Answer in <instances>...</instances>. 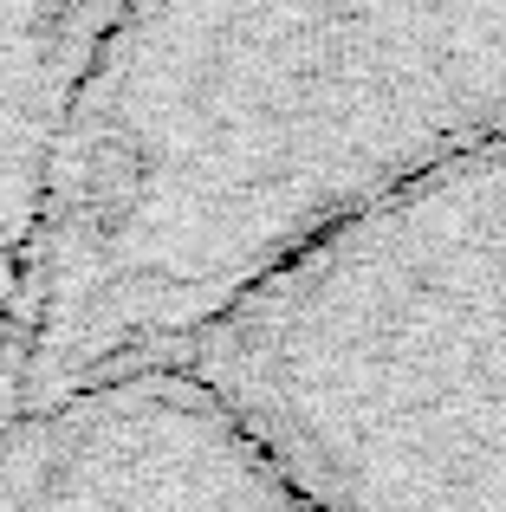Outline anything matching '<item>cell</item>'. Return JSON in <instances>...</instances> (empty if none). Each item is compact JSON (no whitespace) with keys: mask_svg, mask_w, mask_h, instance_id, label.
<instances>
[{"mask_svg":"<svg viewBox=\"0 0 506 512\" xmlns=\"http://www.w3.org/2000/svg\"><path fill=\"white\" fill-rule=\"evenodd\" d=\"M506 137V0H124L59 117L13 415L169 363Z\"/></svg>","mask_w":506,"mask_h":512,"instance_id":"cell-1","label":"cell"},{"mask_svg":"<svg viewBox=\"0 0 506 512\" xmlns=\"http://www.w3.org/2000/svg\"><path fill=\"white\" fill-rule=\"evenodd\" d=\"M169 363L318 512H506V137L292 260Z\"/></svg>","mask_w":506,"mask_h":512,"instance_id":"cell-2","label":"cell"},{"mask_svg":"<svg viewBox=\"0 0 506 512\" xmlns=\"http://www.w3.org/2000/svg\"><path fill=\"white\" fill-rule=\"evenodd\" d=\"M0 512H318L182 363L98 376L13 415Z\"/></svg>","mask_w":506,"mask_h":512,"instance_id":"cell-3","label":"cell"},{"mask_svg":"<svg viewBox=\"0 0 506 512\" xmlns=\"http://www.w3.org/2000/svg\"><path fill=\"white\" fill-rule=\"evenodd\" d=\"M124 0H0V266L33 273L59 117Z\"/></svg>","mask_w":506,"mask_h":512,"instance_id":"cell-4","label":"cell"}]
</instances>
